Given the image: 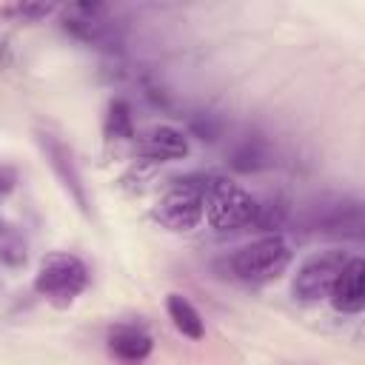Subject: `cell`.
<instances>
[{
    "instance_id": "1",
    "label": "cell",
    "mask_w": 365,
    "mask_h": 365,
    "mask_svg": "<svg viewBox=\"0 0 365 365\" xmlns=\"http://www.w3.org/2000/svg\"><path fill=\"white\" fill-rule=\"evenodd\" d=\"M302 231L339 237V240H359L365 234V211L362 200L351 194H322L311 200L299 214Z\"/></svg>"
},
{
    "instance_id": "2",
    "label": "cell",
    "mask_w": 365,
    "mask_h": 365,
    "mask_svg": "<svg viewBox=\"0 0 365 365\" xmlns=\"http://www.w3.org/2000/svg\"><path fill=\"white\" fill-rule=\"evenodd\" d=\"M205 220L217 231H237L254 225L257 217V197H251L242 185L231 182L228 177H205Z\"/></svg>"
},
{
    "instance_id": "3",
    "label": "cell",
    "mask_w": 365,
    "mask_h": 365,
    "mask_svg": "<svg viewBox=\"0 0 365 365\" xmlns=\"http://www.w3.org/2000/svg\"><path fill=\"white\" fill-rule=\"evenodd\" d=\"M288 265H291V245L279 234H265V237L237 248L228 257L231 277L251 282V285L277 279L279 274H285Z\"/></svg>"
},
{
    "instance_id": "4",
    "label": "cell",
    "mask_w": 365,
    "mask_h": 365,
    "mask_svg": "<svg viewBox=\"0 0 365 365\" xmlns=\"http://www.w3.org/2000/svg\"><path fill=\"white\" fill-rule=\"evenodd\" d=\"M86 285H88V268L77 254L68 251H54L43 257L34 277V291L60 308L74 302L86 291Z\"/></svg>"
},
{
    "instance_id": "5",
    "label": "cell",
    "mask_w": 365,
    "mask_h": 365,
    "mask_svg": "<svg viewBox=\"0 0 365 365\" xmlns=\"http://www.w3.org/2000/svg\"><path fill=\"white\" fill-rule=\"evenodd\" d=\"M63 29L94 48L114 51L123 46V26L111 17V9L103 3H71L63 9Z\"/></svg>"
},
{
    "instance_id": "6",
    "label": "cell",
    "mask_w": 365,
    "mask_h": 365,
    "mask_svg": "<svg viewBox=\"0 0 365 365\" xmlns=\"http://www.w3.org/2000/svg\"><path fill=\"white\" fill-rule=\"evenodd\" d=\"M205 180H180L174 182L151 208V220L168 231H191L202 222L205 217V202H202Z\"/></svg>"
},
{
    "instance_id": "7",
    "label": "cell",
    "mask_w": 365,
    "mask_h": 365,
    "mask_svg": "<svg viewBox=\"0 0 365 365\" xmlns=\"http://www.w3.org/2000/svg\"><path fill=\"white\" fill-rule=\"evenodd\" d=\"M348 259L351 257L345 251H339V248L319 251L311 259H305L299 265L297 277H294V285H291L294 297L299 302H317V299L331 297V291H334V285H336V279H339V274H342Z\"/></svg>"
},
{
    "instance_id": "8",
    "label": "cell",
    "mask_w": 365,
    "mask_h": 365,
    "mask_svg": "<svg viewBox=\"0 0 365 365\" xmlns=\"http://www.w3.org/2000/svg\"><path fill=\"white\" fill-rule=\"evenodd\" d=\"M37 143H40V148H43V154H46V163L51 165L54 177L60 180V185L68 191V197L77 202L80 211H88L86 185H83V177H80V168H77V163H74L71 148H68L60 137H54V134H48V131H40V134H37Z\"/></svg>"
},
{
    "instance_id": "9",
    "label": "cell",
    "mask_w": 365,
    "mask_h": 365,
    "mask_svg": "<svg viewBox=\"0 0 365 365\" xmlns=\"http://www.w3.org/2000/svg\"><path fill=\"white\" fill-rule=\"evenodd\" d=\"M134 140H137V157H143L148 163L180 160L188 154V137L174 125H154Z\"/></svg>"
},
{
    "instance_id": "10",
    "label": "cell",
    "mask_w": 365,
    "mask_h": 365,
    "mask_svg": "<svg viewBox=\"0 0 365 365\" xmlns=\"http://www.w3.org/2000/svg\"><path fill=\"white\" fill-rule=\"evenodd\" d=\"M331 302L342 314H359L365 305V262L351 257L331 291Z\"/></svg>"
},
{
    "instance_id": "11",
    "label": "cell",
    "mask_w": 365,
    "mask_h": 365,
    "mask_svg": "<svg viewBox=\"0 0 365 365\" xmlns=\"http://www.w3.org/2000/svg\"><path fill=\"white\" fill-rule=\"evenodd\" d=\"M151 336L137 328V325H114L108 331V351L114 359L125 362V365H140L151 356Z\"/></svg>"
},
{
    "instance_id": "12",
    "label": "cell",
    "mask_w": 365,
    "mask_h": 365,
    "mask_svg": "<svg viewBox=\"0 0 365 365\" xmlns=\"http://www.w3.org/2000/svg\"><path fill=\"white\" fill-rule=\"evenodd\" d=\"M231 168L234 171H242V174H251V171H259L265 165H271V151H268V143L262 137H242L234 148H231V157H228Z\"/></svg>"
},
{
    "instance_id": "13",
    "label": "cell",
    "mask_w": 365,
    "mask_h": 365,
    "mask_svg": "<svg viewBox=\"0 0 365 365\" xmlns=\"http://www.w3.org/2000/svg\"><path fill=\"white\" fill-rule=\"evenodd\" d=\"M165 311H168L174 328H177L182 336H188V339H202V336H205V322H202L200 311H197L182 294H168Z\"/></svg>"
},
{
    "instance_id": "14",
    "label": "cell",
    "mask_w": 365,
    "mask_h": 365,
    "mask_svg": "<svg viewBox=\"0 0 365 365\" xmlns=\"http://www.w3.org/2000/svg\"><path fill=\"white\" fill-rule=\"evenodd\" d=\"M103 134L106 140H114V143H125V140H134V117H131V106L128 100L123 97H114L106 108V120H103Z\"/></svg>"
},
{
    "instance_id": "15",
    "label": "cell",
    "mask_w": 365,
    "mask_h": 365,
    "mask_svg": "<svg viewBox=\"0 0 365 365\" xmlns=\"http://www.w3.org/2000/svg\"><path fill=\"white\" fill-rule=\"evenodd\" d=\"M288 220V202L282 197H271L265 202H257V217H254V225L262 228V231H274L279 228L282 222Z\"/></svg>"
},
{
    "instance_id": "16",
    "label": "cell",
    "mask_w": 365,
    "mask_h": 365,
    "mask_svg": "<svg viewBox=\"0 0 365 365\" xmlns=\"http://www.w3.org/2000/svg\"><path fill=\"white\" fill-rule=\"evenodd\" d=\"M0 259L6 265H20L26 262V242L14 225L0 222Z\"/></svg>"
},
{
    "instance_id": "17",
    "label": "cell",
    "mask_w": 365,
    "mask_h": 365,
    "mask_svg": "<svg viewBox=\"0 0 365 365\" xmlns=\"http://www.w3.org/2000/svg\"><path fill=\"white\" fill-rule=\"evenodd\" d=\"M57 6L51 3H11V6H3L0 14L3 17H11L14 23H37L43 17H48Z\"/></svg>"
},
{
    "instance_id": "18",
    "label": "cell",
    "mask_w": 365,
    "mask_h": 365,
    "mask_svg": "<svg viewBox=\"0 0 365 365\" xmlns=\"http://www.w3.org/2000/svg\"><path fill=\"white\" fill-rule=\"evenodd\" d=\"M14 185H17V168L9 165V163H0V200L6 194H11Z\"/></svg>"
}]
</instances>
